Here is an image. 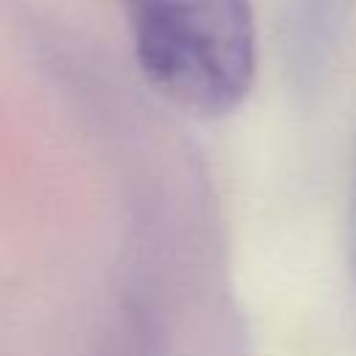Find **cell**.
Returning a JSON list of instances; mask_svg holds the SVG:
<instances>
[{
    "label": "cell",
    "mask_w": 356,
    "mask_h": 356,
    "mask_svg": "<svg viewBox=\"0 0 356 356\" xmlns=\"http://www.w3.org/2000/svg\"><path fill=\"white\" fill-rule=\"evenodd\" d=\"M145 78L197 117L234 111L256 75L250 0H122Z\"/></svg>",
    "instance_id": "cell-1"
},
{
    "label": "cell",
    "mask_w": 356,
    "mask_h": 356,
    "mask_svg": "<svg viewBox=\"0 0 356 356\" xmlns=\"http://www.w3.org/2000/svg\"><path fill=\"white\" fill-rule=\"evenodd\" d=\"M350 253H353V270H356V189H353V214H350Z\"/></svg>",
    "instance_id": "cell-2"
}]
</instances>
